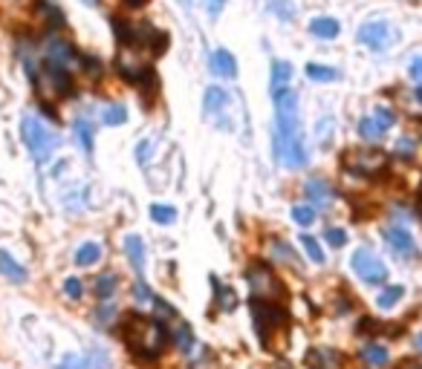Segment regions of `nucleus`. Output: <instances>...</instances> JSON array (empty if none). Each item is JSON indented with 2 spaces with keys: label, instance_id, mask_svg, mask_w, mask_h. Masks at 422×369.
Returning a JSON list of instances; mask_svg holds the SVG:
<instances>
[{
  "label": "nucleus",
  "instance_id": "f257e3e1",
  "mask_svg": "<svg viewBox=\"0 0 422 369\" xmlns=\"http://www.w3.org/2000/svg\"><path fill=\"white\" fill-rule=\"evenodd\" d=\"M275 102V125H272V156L278 165L298 170L307 165V144L301 133V116H298V92L295 90H278L272 92Z\"/></svg>",
  "mask_w": 422,
  "mask_h": 369
},
{
  "label": "nucleus",
  "instance_id": "f03ea898",
  "mask_svg": "<svg viewBox=\"0 0 422 369\" xmlns=\"http://www.w3.org/2000/svg\"><path fill=\"white\" fill-rule=\"evenodd\" d=\"M122 340L130 347V352L142 361H154L168 347V329L159 317H145V314H125L119 326Z\"/></svg>",
  "mask_w": 422,
  "mask_h": 369
},
{
  "label": "nucleus",
  "instance_id": "7ed1b4c3",
  "mask_svg": "<svg viewBox=\"0 0 422 369\" xmlns=\"http://www.w3.org/2000/svg\"><path fill=\"white\" fill-rule=\"evenodd\" d=\"M20 139L29 147V153L35 156L38 165H46L50 156L55 153V147L61 144L58 133L53 127H46L38 116H23L20 118Z\"/></svg>",
  "mask_w": 422,
  "mask_h": 369
},
{
  "label": "nucleus",
  "instance_id": "20e7f679",
  "mask_svg": "<svg viewBox=\"0 0 422 369\" xmlns=\"http://www.w3.org/2000/svg\"><path fill=\"white\" fill-rule=\"evenodd\" d=\"M249 309H252V321H254V332L261 337V343L266 349H275L272 347V335L278 329L287 326V312L280 309L278 303H269V300H257L252 298L249 300Z\"/></svg>",
  "mask_w": 422,
  "mask_h": 369
},
{
  "label": "nucleus",
  "instance_id": "39448f33",
  "mask_svg": "<svg viewBox=\"0 0 422 369\" xmlns=\"http://www.w3.org/2000/svg\"><path fill=\"white\" fill-rule=\"evenodd\" d=\"M246 280H249V288H252V298L257 300H269V303H280L284 298V286L280 280L272 274V268L266 263H252L249 272H246Z\"/></svg>",
  "mask_w": 422,
  "mask_h": 369
},
{
  "label": "nucleus",
  "instance_id": "423d86ee",
  "mask_svg": "<svg viewBox=\"0 0 422 369\" xmlns=\"http://www.w3.org/2000/svg\"><path fill=\"white\" fill-rule=\"evenodd\" d=\"M41 55H43V64L61 67V69H67V72H73V69L84 61V55L76 53V46L69 43V41H64V38H58V35H50V38L43 41Z\"/></svg>",
  "mask_w": 422,
  "mask_h": 369
},
{
  "label": "nucleus",
  "instance_id": "0eeeda50",
  "mask_svg": "<svg viewBox=\"0 0 422 369\" xmlns=\"http://www.w3.org/2000/svg\"><path fill=\"white\" fill-rule=\"evenodd\" d=\"M350 265H353V272L359 280H365L367 286H379L388 280V268L385 263L373 254L370 249H356V254L350 257Z\"/></svg>",
  "mask_w": 422,
  "mask_h": 369
},
{
  "label": "nucleus",
  "instance_id": "6e6552de",
  "mask_svg": "<svg viewBox=\"0 0 422 369\" xmlns=\"http://www.w3.org/2000/svg\"><path fill=\"white\" fill-rule=\"evenodd\" d=\"M388 165V156L382 151H350L344 156V167L356 176H376Z\"/></svg>",
  "mask_w": 422,
  "mask_h": 369
},
{
  "label": "nucleus",
  "instance_id": "1a4fd4ad",
  "mask_svg": "<svg viewBox=\"0 0 422 369\" xmlns=\"http://www.w3.org/2000/svg\"><path fill=\"white\" fill-rule=\"evenodd\" d=\"M41 90L46 95L67 98V95H73V78H69L67 69L53 67V64H43L41 67Z\"/></svg>",
  "mask_w": 422,
  "mask_h": 369
},
{
  "label": "nucleus",
  "instance_id": "9d476101",
  "mask_svg": "<svg viewBox=\"0 0 422 369\" xmlns=\"http://www.w3.org/2000/svg\"><path fill=\"white\" fill-rule=\"evenodd\" d=\"M356 38H359L362 46L373 49V53H382V49L390 46L393 32H390V27H388L385 20H370V23H365V27H359Z\"/></svg>",
  "mask_w": 422,
  "mask_h": 369
},
{
  "label": "nucleus",
  "instance_id": "9b49d317",
  "mask_svg": "<svg viewBox=\"0 0 422 369\" xmlns=\"http://www.w3.org/2000/svg\"><path fill=\"white\" fill-rule=\"evenodd\" d=\"M55 369H110V355L104 349H90L81 355H64Z\"/></svg>",
  "mask_w": 422,
  "mask_h": 369
},
{
  "label": "nucleus",
  "instance_id": "f8f14e48",
  "mask_svg": "<svg viewBox=\"0 0 422 369\" xmlns=\"http://www.w3.org/2000/svg\"><path fill=\"white\" fill-rule=\"evenodd\" d=\"M385 242L393 249V254H396V257L411 260V257L416 254V242H414L411 231H408V228H402V225H388V228H385Z\"/></svg>",
  "mask_w": 422,
  "mask_h": 369
},
{
  "label": "nucleus",
  "instance_id": "ddd939ff",
  "mask_svg": "<svg viewBox=\"0 0 422 369\" xmlns=\"http://www.w3.org/2000/svg\"><path fill=\"white\" fill-rule=\"evenodd\" d=\"M307 366L310 369H347V358L336 349L315 347V349L307 352Z\"/></svg>",
  "mask_w": 422,
  "mask_h": 369
},
{
  "label": "nucleus",
  "instance_id": "4468645a",
  "mask_svg": "<svg viewBox=\"0 0 422 369\" xmlns=\"http://www.w3.org/2000/svg\"><path fill=\"white\" fill-rule=\"evenodd\" d=\"M229 102H231V98H229V92L223 87H208L205 95H203V116L217 118L229 107Z\"/></svg>",
  "mask_w": 422,
  "mask_h": 369
},
{
  "label": "nucleus",
  "instance_id": "2eb2a0df",
  "mask_svg": "<svg viewBox=\"0 0 422 369\" xmlns=\"http://www.w3.org/2000/svg\"><path fill=\"white\" fill-rule=\"evenodd\" d=\"M125 254H128L130 265L136 268V274L142 277L145 274V242H142V237H139V234H128L125 237Z\"/></svg>",
  "mask_w": 422,
  "mask_h": 369
},
{
  "label": "nucleus",
  "instance_id": "dca6fc26",
  "mask_svg": "<svg viewBox=\"0 0 422 369\" xmlns=\"http://www.w3.org/2000/svg\"><path fill=\"white\" fill-rule=\"evenodd\" d=\"M0 277H6L9 283H27L29 280V272L23 268L9 251L0 249Z\"/></svg>",
  "mask_w": 422,
  "mask_h": 369
},
{
  "label": "nucleus",
  "instance_id": "f3484780",
  "mask_svg": "<svg viewBox=\"0 0 422 369\" xmlns=\"http://www.w3.org/2000/svg\"><path fill=\"white\" fill-rule=\"evenodd\" d=\"M211 69L217 72L220 78H238V58H234L229 49H217V53H211Z\"/></svg>",
  "mask_w": 422,
  "mask_h": 369
},
{
  "label": "nucleus",
  "instance_id": "a211bd4d",
  "mask_svg": "<svg viewBox=\"0 0 422 369\" xmlns=\"http://www.w3.org/2000/svg\"><path fill=\"white\" fill-rule=\"evenodd\" d=\"M304 193H307V200L315 205V208H327L333 200V188L327 185L324 179H307V185H304Z\"/></svg>",
  "mask_w": 422,
  "mask_h": 369
},
{
  "label": "nucleus",
  "instance_id": "6ab92c4d",
  "mask_svg": "<svg viewBox=\"0 0 422 369\" xmlns=\"http://www.w3.org/2000/svg\"><path fill=\"white\" fill-rule=\"evenodd\" d=\"M310 32L321 41H333L339 32H341V23L336 18H313L310 20Z\"/></svg>",
  "mask_w": 422,
  "mask_h": 369
},
{
  "label": "nucleus",
  "instance_id": "aec40b11",
  "mask_svg": "<svg viewBox=\"0 0 422 369\" xmlns=\"http://www.w3.org/2000/svg\"><path fill=\"white\" fill-rule=\"evenodd\" d=\"M99 260H102V245H99V242H81V245H79V251H76V265L90 268V265H96Z\"/></svg>",
  "mask_w": 422,
  "mask_h": 369
},
{
  "label": "nucleus",
  "instance_id": "412c9836",
  "mask_svg": "<svg viewBox=\"0 0 422 369\" xmlns=\"http://www.w3.org/2000/svg\"><path fill=\"white\" fill-rule=\"evenodd\" d=\"M73 130H76V139H79V144H81V151L84 153H93V125H90V118H84V116H76V121H73Z\"/></svg>",
  "mask_w": 422,
  "mask_h": 369
},
{
  "label": "nucleus",
  "instance_id": "4be33fe9",
  "mask_svg": "<svg viewBox=\"0 0 422 369\" xmlns=\"http://www.w3.org/2000/svg\"><path fill=\"white\" fill-rule=\"evenodd\" d=\"M292 78V64L290 61H272V92L287 90Z\"/></svg>",
  "mask_w": 422,
  "mask_h": 369
},
{
  "label": "nucleus",
  "instance_id": "5701e85b",
  "mask_svg": "<svg viewBox=\"0 0 422 369\" xmlns=\"http://www.w3.org/2000/svg\"><path fill=\"white\" fill-rule=\"evenodd\" d=\"M102 121L107 127H122L125 121H128V107L122 104V102H116V104H107L104 110H102Z\"/></svg>",
  "mask_w": 422,
  "mask_h": 369
},
{
  "label": "nucleus",
  "instance_id": "b1692460",
  "mask_svg": "<svg viewBox=\"0 0 422 369\" xmlns=\"http://www.w3.org/2000/svg\"><path fill=\"white\" fill-rule=\"evenodd\" d=\"M38 12L43 15V20H46V23H50V29H53V32L64 27V12L53 4V0H41V4H38Z\"/></svg>",
  "mask_w": 422,
  "mask_h": 369
},
{
  "label": "nucleus",
  "instance_id": "393cba45",
  "mask_svg": "<svg viewBox=\"0 0 422 369\" xmlns=\"http://www.w3.org/2000/svg\"><path fill=\"white\" fill-rule=\"evenodd\" d=\"M307 78L327 84V81H336L339 78V69L336 67H327V64H307Z\"/></svg>",
  "mask_w": 422,
  "mask_h": 369
},
{
  "label": "nucleus",
  "instance_id": "a878e982",
  "mask_svg": "<svg viewBox=\"0 0 422 369\" xmlns=\"http://www.w3.org/2000/svg\"><path fill=\"white\" fill-rule=\"evenodd\" d=\"M362 358L370 366H385L388 363V349L382 347V343H365V347H362Z\"/></svg>",
  "mask_w": 422,
  "mask_h": 369
},
{
  "label": "nucleus",
  "instance_id": "bb28decb",
  "mask_svg": "<svg viewBox=\"0 0 422 369\" xmlns=\"http://www.w3.org/2000/svg\"><path fill=\"white\" fill-rule=\"evenodd\" d=\"M211 286H215V294H217V309L220 312H234V306H238V294H234L231 288L220 286L217 280H211Z\"/></svg>",
  "mask_w": 422,
  "mask_h": 369
},
{
  "label": "nucleus",
  "instance_id": "cd10ccee",
  "mask_svg": "<svg viewBox=\"0 0 422 369\" xmlns=\"http://www.w3.org/2000/svg\"><path fill=\"white\" fill-rule=\"evenodd\" d=\"M359 136H362L365 141H379V139L385 136V130L376 125V118H373V116H365V118L359 121Z\"/></svg>",
  "mask_w": 422,
  "mask_h": 369
},
{
  "label": "nucleus",
  "instance_id": "c85d7f7f",
  "mask_svg": "<svg viewBox=\"0 0 422 369\" xmlns=\"http://www.w3.org/2000/svg\"><path fill=\"white\" fill-rule=\"evenodd\" d=\"M269 254H272L275 263H290V265H295V254H292V249H290L284 239H272V242H269Z\"/></svg>",
  "mask_w": 422,
  "mask_h": 369
},
{
  "label": "nucleus",
  "instance_id": "c756f323",
  "mask_svg": "<svg viewBox=\"0 0 422 369\" xmlns=\"http://www.w3.org/2000/svg\"><path fill=\"white\" fill-rule=\"evenodd\" d=\"M402 298H405V288H402V286H388V288L379 294V298H376V306H379V309H393Z\"/></svg>",
  "mask_w": 422,
  "mask_h": 369
},
{
  "label": "nucleus",
  "instance_id": "7c9ffc66",
  "mask_svg": "<svg viewBox=\"0 0 422 369\" xmlns=\"http://www.w3.org/2000/svg\"><path fill=\"white\" fill-rule=\"evenodd\" d=\"M177 349H179L182 355H189V352L194 349V332H191V326L185 323V321L177 326Z\"/></svg>",
  "mask_w": 422,
  "mask_h": 369
},
{
  "label": "nucleus",
  "instance_id": "2f4dec72",
  "mask_svg": "<svg viewBox=\"0 0 422 369\" xmlns=\"http://www.w3.org/2000/svg\"><path fill=\"white\" fill-rule=\"evenodd\" d=\"M116 286H119L116 274H99V277H96V294H99L102 300H110V298H113Z\"/></svg>",
  "mask_w": 422,
  "mask_h": 369
},
{
  "label": "nucleus",
  "instance_id": "473e14b6",
  "mask_svg": "<svg viewBox=\"0 0 422 369\" xmlns=\"http://www.w3.org/2000/svg\"><path fill=\"white\" fill-rule=\"evenodd\" d=\"M151 219L154 223H159V225H171L174 219H177V211H174V205H151Z\"/></svg>",
  "mask_w": 422,
  "mask_h": 369
},
{
  "label": "nucleus",
  "instance_id": "72a5a7b5",
  "mask_svg": "<svg viewBox=\"0 0 422 369\" xmlns=\"http://www.w3.org/2000/svg\"><path fill=\"white\" fill-rule=\"evenodd\" d=\"M292 219L301 225V228H310L315 223V208L313 205H295L292 208Z\"/></svg>",
  "mask_w": 422,
  "mask_h": 369
},
{
  "label": "nucleus",
  "instance_id": "f704fd0d",
  "mask_svg": "<svg viewBox=\"0 0 422 369\" xmlns=\"http://www.w3.org/2000/svg\"><path fill=\"white\" fill-rule=\"evenodd\" d=\"M269 12L280 20H292L295 18V6H292V0H269Z\"/></svg>",
  "mask_w": 422,
  "mask_h": 369
},
{
  "label": "nucleus",
  "instance_id": "c9c22d12",
  "mask_svg": "<svg viewBox=\"0 0 422 369\" xmlns=\"http://www.w3.org/2000/svg\"><path fill=\"white\" fill-rule=\"evenodd\" d=\"M301 245H304V251H307V257L313 260V263H324V251H321V245H318V239L315 237H310V234H304L301 237Z\"/></svg>",
  "mask_w": 422,
  "mask_h": 369
},
{
  "label": "nucleus",
  "instance_id": "e433bc0d",
  "mask_svg": "<svg viewBox=\"0 0 422 369\" xmlns=\"http://www.w3.org/2000/svg\"><path fill=\"white\" fill-rule=\"evenodd\" d=\"M370 116L376 118V125H379L382 130H390V127H393V121H396V116H393V110H390V107H376Z\"/></svg>",
  "mask_w": 422,
  "mask_h": 369
},
{
  "label": "nucleus",
  "instance_id": "4c0bfd02",
  "mask_svg": "<svg viewBox=\"0 0 422 369\" xmlns=\"http://www.w3.org/2000/svg\"><path fill=\"white\" fill-rule=\"evenodd\" d=\"M324 239L333 245V249H344L347 245V231L344 228H327L324 231Z\"/></svg>",
  "mask_w": 422,
  "mask_h": 369
},
{
  "label": "nucleus",
  "instance_id": "58836bf2",
  "mask_svg": "<svg viewBox=\"0 0 422 369\" xmlns=\"http://www.w3.org/2000/svg\"><path fill=\"white\" fill-rule=\"evenodd\" d=\"M133 300L136 303H151L154 300V294H151V288H148V283L142 277H139L136 286H133Z\"/></svg>",
  "mask_w": 422,
  "mask_h": 369
},
{
  "label": "nucleus",
  "instance_id": "ea45409f",
  "mask_svg": "<svg viewBox=\"0 0 422 369\" xmlns=\"http://www.w3.org/2000/svg\"><path fill=\"white\" fill-rule=\"evenodd\" d=\"M96 317H99V323H102V326H107V323H113V317H116V303H110V300H104V303L99 306V312H96Z\"/></svg>",
  "mask_w": 422,
  "mask_h": 369
},
{
  "label": "nucleus",
  "instance_id": "a19ab883",
  "mask_svg": "<svg viewBox=\"0 0 422 369\" xmlns=\"http://www.w3.org/2000/svg\"><path fill=\"white\" fill-rule=\"evenodd\" d=\"M414 151H416V144H414V139H411V136H402L400 141H396V156L411 159V156H414Z\"/></svg>",
  "mask_w": 422,
  "mask_h": 369
},
{
  "label": "nucleus",
  "instance_id": "79ce46f5",
  "mask_svg": "<svg viewBox=\"0 0 422 369\" xmlns=\"http://www.w3.org/2000/svg\"><path fill=\"white\" fill-rule=\"evenodd\" d=\"M64 291H67L73 300H79L81 294H84V286H81V280H79V277H67V280H64Z\"/></svg>",
  "mask_w": 422,
  "mask_h": 369
},
{
  "label": "nucleus",
  "instance_id": "37998d69",
  "mask_svg": "<svg viewBox=\"0 0 422 369\" xmlns=\"http://www.w3.org/2000/svg\"><path fill=\"white\" fill-rule=\"evenodd\" d=\"M154 306H156L159 321H162V317H174V314H177V309H174L168 300H162V298H154Z\"/></svg>",
  "mask_w": 422,
  "mask_h": 369
},
{
  "label": "nucleus",
  "instance_id": "c03bdc74",
  "mask_svg": "<svg viewBox=\"0 0 422 369\" xmlns=\"http://www.w3.org/2000/svg\"><path fill=\"white\" fill-rule=\"evenodd\" d=\"M148 153H151V139H142L136 147V162L139 165H148Z\"/></svg>",
  "mask_w": 422,
  "mask_h": 369
},
{
  "label": "nucleus",
  "instance_id": "a18cd8bd",
  "mask_svg": "<svg viewBox=\"0 0 422 369\" xmlns=\"http://www.w3.org/2000/svg\"><path fill=\"white\" fill-rule=\"evenodd\" d=\"M318 141L321 144H327V141H330V139H327V136H330V130H333V118H324V125H321V121H318Z\"/></svg>",
  "mask_w": 422,
  "mask_h": 369
},
{
  "label": "nucleus",
  "instance_id": "49530a36",
  "mask_svg": "<svg viewBox=\"0 0 422 369\" xmlns=\"http://www.w3.org/2000/svg\"><path fill=\"white\" fill-rule=\"evenodd\" d=\"M203 6H205L211 15H220L223 6H226V0H203Z\"/></svg>",
  "mask_w": 422,
  "mask_h": 369
},
{
  "label": "nucleus",
  "instance_id": "de8ad7c7",
  "mask_svg": "<svg viewBox=\"0 0 422 369\" xmlns=\"http://www.w3.org/2000/svg\"><path fill=\"white\" fill-rule=\"evenodd\" d=\"M411 76H414V78H419V81H422V55H419V58H416V61H414V64H411Z\"/></svg>",
  "mask_w": 422,
  "mask_h": 369
},
{
  "label": "nucleus",
  "instance_id": "09e8293b",
  "mask_svg": "<svg viewBox=\"0 0 422 369\" xmlns=\"http://www.w3.org/2000/svg\"><path fill=\"white\" fill-rule=\"evenodd\" d=\"M400 369H422V361H402Z\"/></svg>",
  "mask_w": 422,
  "mask_h": 369
},
{
  "label": "nucleus",
  "instance_id": "8fccbe9b",
  "mask_svg": "<svg viewBox=\"0 0 422 369\" xmlns=\"http://www.w3.org/2000/svg\"><path fill=\"white\" fill-rule=\"evenodd\" d=\"M125 4H128V6H133V9H136V6H145V4H148V0H125Z\"/></svg>",
  "mask_w": 422,
  "mask_h": 369
},
{
  "label": "nucleus",
  "instance_id": "3c124183",
  "mask_svg": "<svg viewBox=\"0 0 422 369\" xmlns=\"http://www.w3.org/2000/svg\"><path fill=\"white\" fill-rule=\"evenodd\" d=\"M414 347H416V349H419V352H422V332H419V335H416V340H414Z\"/></svg>",
  "mask_w": 422,
  "mask_h": 369
},
{
  "label": "nucleus",
  "instance_id": "603ef678",
  "mask_svg": "<svg viewBox=\"0 0 422 369\" xmlns=\"http://www.w3.org/2000/svg\"><path fill=\"white\" fill-rule=\"evenodd\" d=\"M414 98H416V102L422 104V87H416V90H414Z\"/></svg>",
  "mask_w": 422,
  "mask_h": 369
},
{
  "label": "nucleus",
  "instance_id": "864d4df0",
  "mask_svg": "<svg viewBox=\"0 0 422 369\" xmlns=\"http://www.w3.org/2000/svg\"><path fill=\"white\" fill-rule=\"evenodd\" d=\"M84 4H87V6H99V0H84Z\"/></svg>",
  "mask_w": 422,
  "mask_h": 369
},
{
  "label": "nucleus",
  "instance_id": "5fc2aeb1",
  "mask_svg": "<svg viewBox=\"0 0 422 369\" xmlns=\"http://www.w3.org/2000/svg\"><path fill=\"white\" fill-rule=\"evenodd\" d=\"M419 208H422V185H419Z\"/></svg>",
  "mask_w": 422,
  "mask_h": 369
}]
</instances>
